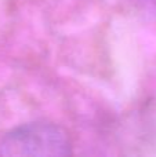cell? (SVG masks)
<instances>
[{
    "label": "cell",
    "instance_id": "6da1fadb",
    "mask_svg": "<svg viewBox=\"0 0 156 157\" xmlns=\"http://www.w3.org/2000/svg\"><path fill=\"white\" fill-rule=\"evenodd\" d=\"M71 139L60 125L33 121L8 131L0 141V155L61 157L71 155Z\"/></svg>",
    "mask_w": 156,
    "mask_h": 157
},
{
    "label": "cell",
    "instance_id": "7a4b0ae2",
    "mask_svg": "<svg viewBox=\"0 0 156 157\" xmlns=\"http://www.w3.org/2000/svg\"><path fill=\"white\" fill-rule=\"evenodd\" d=\"M152 2H154V3H156V0H152Z\"/></svg>",
    "mask_w": 156,
    "mask_h": 157
}]
</instances>
